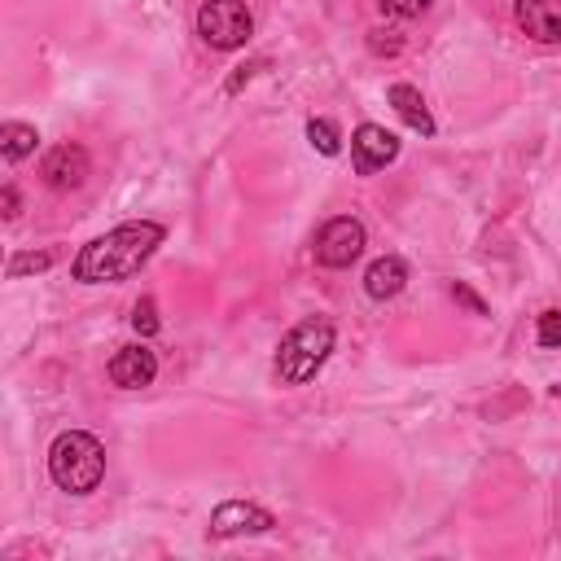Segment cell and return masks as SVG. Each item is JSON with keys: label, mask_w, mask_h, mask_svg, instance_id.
Segmentation results:
<instances>
[{"label": "cell", "mask_w": 561, "mask_h": 561, "mask_svg": "<svg viewBox=\"0 0 561 561\" xmlns=\"http://www.w3.org/2000/svg\"><path fill=\"white\" fill-rule=\"evenodd\" d=\"M105 377L118 386V390H145L153 377H158V355L145 346V342H131V346H118L105 364Z\"/></svg>", "instance_id": "cell-9"}, {"label": "cell", "mask_w": 561, "mask_h": 561, "mask_svg": "<svg viewBox=\"0 0 561 561\" xmlns=\"http://www.w3.org/2000/svg\"><path fill=\"white\" fill-rule=\"evenodd\" d=\"M39 175H44V184H48L53 193H79V188L88 184V175H92V158H88L83 145H70V140H66V145H57V149L44 153Z\"/></svg>", "instance_id": "cell-6"}, {"label": "cell", "mask_w": 561, "mask_h": 561, "mask_svg": "<svg viewBox=\"0 0 561 561\" xmlns=\"http://www.w3.org/2000/svg\"><path fill=\"white\" fill-rule=\"evenodd\" d=\"M373 4L390 22H412V18H425L434 9V0H373Z\"/></svg>", "instance_id": "cell-14"}, {"label": "cell", "mask_w": 561, "mask_h": 561, "mask_svg": "<svg viewBox=\"0 0 561 561\" xmlns=\"http://www.w3.org/2000/svg\"><path fill=\"white\" fill-rule=\"evenodd\" d=\"M535 342L539 346H561V307H548L535 324Z\"/></svg>", "instance_id": "cell-18"}, {"label": "cell", "mask_w": 561, "mask_h": 561, "mask_svg": "<svg viewBox=\"0 0 561 561\" xmlns=\"http://www.w3.org/2000/svg\"><path fill=\"white\" fill-rule=\"evenodd\" d=\"M48 478L66 495H92L105 478V447L88 430H66L48 447Z\"/></svg>", "instance_id": "cell-2"}, {"label": "cell", "mask_w": 561, "mask_h": 561, "mask_svg": "<svg viewBox=\"0 0 561 561\" xmlns=\"http://www.w3.org/2000/svg\"><path fill=\"white\" fill-rule=\"evenodd\" d=\"M193 22H197L202 44H210L215 53L245 48V39L254 35V13L245 0H202Z\"/></svg>", "instance_id": "cell-4"}, {"label": "cell", "mask_w": 561, "mask_h": 561, "mask_svg": "<svg viewBox=\"0 0 561 561\" xmlns=\"http://www.w3.org/2000/svg\"><path fill=\"white\" fill-rule=\"evenodd\" d=\"M39 145V131L31 123H4L0 127V149H4V162H22L26 153H35Z\"/></svg>", "instance_id": "cell-13"}, {"label": "cell", "mask_w": 561, "mask_h": 561, "mask_svg": "<svg viewBox=\"0 0 561 561\" xmlns=\"http://www.w3.org/2000/svg\"><path fill=\"white\" fill-rule=\"evenodd\" d=\"M333 342H337L333 320H324V316L298 320L280 337V346H276V377H280V386H307L324 368V359L333 355Z\"/></svg>", "instance_id": "cell-3"}, {"label": "cell", "mask_w": 561, "mask_h": 561, "mask_svg": "<svg viewBox=\"0 0 561 561\" xmlns=\"http://www.w3.org/2000/svg\"><path fill=\"white\" fill-rule=\"evenodd\" d=\"M307 140H311L324 158H333V153L342 149V136H337V127H333L329 118H311V123H307Z\"/></svg>", "instance_id": "cell-16"}, {"label": "cell", "mask_w": 561, "mask_h": 561, "mask_svg": "<svg viewBox=\"0 0 561 561\" xmlns=\"http://www.w3.org/2000/svg\"><path fill=\"white\" fill-rule=\"evenodd\" d=\"M513 31L530 44H561V0H513Z\"/></svg>", "instance_id": "cell-7"}, {"label": "cell", "mask_w": 561, "mask_h": 561, "mask_svg": "<svg viewBox=\"0 0 561 561\" xmlns=\"http://www.w3.org/2000/svg\"><path fill=\"white\" fill-rule=\"evenodd\" d=\"M254 70H259V66H237V75L228 79V96H232V92H241V83H245V79H250Z\"/></svg>", "instance_id": "cell-21"}, {"label": "cell", "mask_w": 561, "mask_h": 561, "mask_svg": "<svg viewBox=\"0 0 561 561\" xmlns=\"http://www.w3.org/2000/svg\"><path fill=\"white\" fill-rule=\"evenodd\" d=\"M386 101L394 105V114H399L412 131H421V136H434V131H438V127H434V118H430L425 96H421L412 83H390V88H386Z\"/></svg>", "instance_id": "cell-12"}, {"label": "cell", "mask_w": 561, "mask_h": 561, "mask_svg": "<svg viewBox=\"0 0 561 561\" xmlns=\"http://www.w3.org/2000/svg\"><path fill=\"white\" fill-rule=\"evenodd\" d=\"M48 263H53V250H39V254H13V259H9V280L26 276V272H44Z\"/></svg>", "instance_id": "cell-19"}, {"label": "cell", "mask_w": 561, "mask_h": 561, "mask_svg": "<svg viewBox=\"0 0 561 561\" xmlns=\"http://www.w3.org/2000/svg\"><path fill=\"white\" fill-rule=\"evenodd\" d=\"M403 285H408V263H403L399 254H381V259H373L368 272H364V294L377 298V302L403 294Z\"/></svg>", "instance_id": "cell-11"}, {"label": "cell", "mask_w": 561, "mask_h": 561, "mask_svg": "<svg viewBox=\"0 0 561 561\" xmlns=\"http://www.w3.org/2000/svg\"><path fill=\"white\" fill-rule=\"evenodd\" d=\"M364 245H368L364 224H359L355 215H333V219L320 224V232H316V241H311V254H316L320 267L337 272V267H351V263L364 254Z\"/></svg>", "instance_id": "cell-5"}, {"label": "cell", "mask_w": 561, "mask_h": 561, "mask_svg": "<svg viewBox=\"0 0 561 561\" xmlns=\"http://www.w3.org/2000/svg\"><path fill=\"white\" fill-rule=\"evenodd\" d=\"M276 526V517L259 504H245V500H224L215 513H210V535L215 539H232V535H267Z\"/></svg>", "instance_id": "cell-10"}, {"label": "cell", "mask_w": 561, "mask_h": 561, "mask_svg": "<svg viewBox=\"0 0 561 561\" xmlns=\"http://www.w3.org/2000/svg\"><path fill=\"white\" fill-rule=\"evenodd\" d=\"M451 298H456V302H465L473 316H486V302H482V298H478L469 285H460V280H456V285H451Z\"/></svg>", "instance_id": "cell-20"}, {"label": "cell", "mask_w": 561, "mask_h": 561, "mask_svg": "<svg viewBox=\"0 0 561 561\" xmlns=\"http://www.w3.org/2000/svg\"><path fill=\"white\" fill-rule=\"evenodd\" d=\"M167 241V228L153 224V219H127L118 228H110L105 237L88 241L75 263H70V276L79 285H114V280H127L131 272H140L149 263V254Z\"/></svg>", "instance_id": "cell-1"}, {"label": "cell", "mask_w": 561, "mask_h": 561, "mask_svg": "<svg viewBox=\"0 0 561 561\" xmlns=\"http://www.w3.org/2000/svg\"><path fill=\"white\" fill-rule=\"evenodd\" d=\"M351 158H355V171L359 175H373V171H381L386 162L399 158V136L386 131L381 123H359L351 131Z\"/></svg>", "instance_id": "cell-8"}, {"label": "cell", "mask_w": 561, "mask_h": 561, "mask_svg": "<svg viewBox=\"0 0 561 561\" xmlns=\"http://www.w3.org/2000/svg\"><path fill=\"white\" fill-rule=\"evenodd\" d=\"M131 329H136L140 337H153V333L162 329V320H158V302H153V298H140V302L131 307Z\"/></svg>", "instance_id": "cell-17"}, {"label": "cell", "mask_w": 561, "mask_h": 561, "mask_svg": "<svg viewBox=\"0 0 561 561\" xmlns=\"http://www.w3.org/2000/svg\"><path fill=\"white\" fill-rule=\"evenodd\" d=\"M368 53H373V57H399V53H403V31H394V26H373V31H368Z\"/></svg>", "instance_id": "cell-15"}, {"label": "cell", "mask_w": 561, "mask_h": 561, "mask_svg": "<svg viewBox=\"0 0 561 561\" xmlns=\"http://www.w3.org/2000/svg\"><path fill=\"white\" fill-rule=\"evenodd\" d=\"M4 219H18V188L4 184Z\"/></svg>", "instance_id": "cell-22"}]
</instances>
